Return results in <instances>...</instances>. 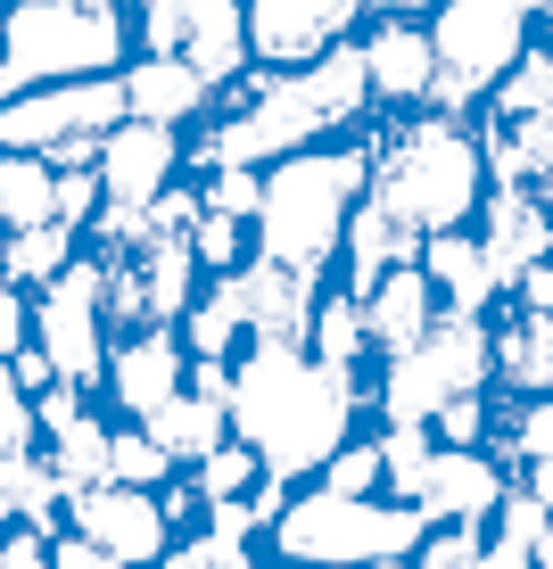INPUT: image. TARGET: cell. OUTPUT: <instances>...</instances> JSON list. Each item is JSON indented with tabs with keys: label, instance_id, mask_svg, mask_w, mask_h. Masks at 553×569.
<instances>
[{
	"label": "cell",
	"instance_id": "cell-3",
	"mask_svg": "<svg viewBox=\"0 0 553 569\" xmlns=\"http://www.w3.org/2000/svg\"><path fill=\"white\" fill-rule=\"evenodd\" d=\"M480 199V149L463 141V124L438 108L422 116V124L388 132L381 149H372V207L388 214V223H405L413 240H429V231H454Z\"/></svg>",
	"mask_w": 553,
	"mask_h": 569
},
{
	"label": "cell",
	"instance_id": "cell-55",
	"mask_svg": "<svg viewBox=\"0 0 553 569\" xmlns=\"http://www.w3.org/2000/svg\"><path fill=\"white\" fill-rule=\"evenodd\" d=\"M537 322V347H545V371H553V313H529Z\"/></svg>",
	"mask_w": 553,
	"mask_h": 569
},
{
	"label": "cell",
	"instance_id": "cell-13",
	"mask_svg": "<svg viewBox=\"0 0 553 569\" xmlns=\"http://www.w3.org/2000/svg\"><path fill=\"white\" fill-rule=\"evenodd\" d=\"M240 289V322L256 339H289L298 347L314 330V264H282V257H256L248 272H231Z\"/></svg>",
	"mask_w": 553,
	"mask_h": 569
},
{
	"label": "cell",
	"instance_id": "cell-50",
	"mask_svg": "<svg viewBox=\"0 0 553 569\" xmlns=\"http://www.w3.org/2000/svg\"><path fill=\"white\" fill-rule=\"evenodd\" d=\"M471 569H537V561H529V545H512V537H496V545H487V553L471 561Z\"/></svg>",
	"mask_w": 553,
	"mask_h": 569
},
{
	"label": "cell",
	"instance_id": "cell-21",
	"mask_svg": "<svg viewBox=\"0 0 553 569\" xmlns=\"http://www.w3.org/2000/svg\"><path fill=\"white\" fill-rule=\"evenodd\" d=\"M116 397H125V413H149V405H166L174 388H182V347H174V330H141V339L125 347V356H116Z\"/></svg>",
	"mask_w": 553,
	"mask_h": 569
},
{
	"label": "cell",
	"instance_id": "cell-28",
	"mask_svg": "<svg viewBox=\"0 0 553 569\" xmlns=\"http://www.w3.org/2000/svg\"><path fill=\"white\" fill-rule=\"evenodd\" d=\"M50 470H58V487H100L108 479V429L91 421V413H75L67 429H58V455H50Z\"/></svg>",
	"mask_w": 553,
	"mask_h": 569
},
{
	"label": "cell",
	"instance_id": "cell-15",
	"mask_svg": "<svg viewBox=\"0 0 553 569\" xmlns=\"http://www.w3.org/2000/svg\"><path fill=\"white\" fill-rule=\"evenodd\" d=\"M487 272H496V289H521V272L553 257V214L545 199H529V182H504L496 207H487Z\"/></svg>",
	"mask_w": 553,
	"mask_h": 569
},
{
	"label": "cell",
	"instance_id": "cell-12",
	"mask_svg": "<svg viewBox=\"0 0 553 569\" xmlns=\"http://www.w3.org/2000/svg\"><path fill=\"white\" fill-rule=\"evenodd\" d=\"M75 520H83V537H100L116 561H157L166 553V512L141 496V487L125 479H100V487H75Z\"/></svg>",
	"mask_w": 553,
	"mask_h": 569
},
{
	"label": "cell",
	"instance_id": "cell-20",
	"mask_svg": "<svg viewBox=\"0 0 553 569\" xmlns=\"http://www.w3.org/2000/svg\"><path fill=\"white\" fill-rule=\"evenodd\" d=\"M429 289H438V281H429L422 264H388L381 281H372V298H364V330L388 347V356H397V347H413L429 322H438V313H429Z\"/></svg>",
	"mask_w": 553,
	"mask_h": 569
},
{
	"label": "cell",
	"instance_id": "cell-7",
	"mask_svg": "<svg viewBox=\"0 0 553 569\" xmlns=\"http://www.w3.org/2000/svg\"><path fill=\"white\" fill-rule=\"evenodd\" d=\"M529 26H537V0H438V17H429L438 83H429V100L454 116L487 83H504L512 58L529 50Z\"/></svg>",
	"mask_w": 553,
	"mask_h": 569
},
{
	"label": "cell",
	"instance_id": "cell-8",
	"mask_svg": "<svg viewBox=\"0 0 553 569\" xmlns=\"http://www.w3.org/2000/svg\"><path fill=\"white\" fill-rule=\"evenodd\" d=\"M487 363H496V339L480 330V313H463V306L438 313L413 347H397V371H388V421H438V405L463 397V388H480Z\"/></svg>",
	"mask_w": 553,
	"mask_h": 569
},
{
	"label": "cell",
	"instance_id": "cell-10",
	"mask_svg": "<svg viewBox=\"0 0 553 569\" xmlns=\"http://www.w3.org/2000/svg\"><path fill=\"white\" fill-rule=\"evenodd\" d=\"M100 313H108V289H100V264H67L58 281L42 289L33 322H42V356L58 380H100Z\"/></svg>",
	"mask_w": 553,
	"mask_h": 569
},
{
	"label": "cell",
	"instance_id": "cell-52",
	"mask_svg": "<svg viewBox=\"0 0 553 569\" xmlns=\"http://www.w3.org/2000/svg\"><path fill=\"white\" fill-rule=\"evenodd\" d=\"M529 561H537V569H553V512H545V528H537V545H529Z\"/></svg>",
	"mask_w": 553,
	"mask_h": 569
},
{
	"label": "cell",
	"instance_id": "cell-31",
	"mask_svg": "<svg viewBox=\"0 0 553 569\" xmlns=\"http://www.w3.org/2000/svg\"><path fill=\"white\" fill-rule=\"evenodd\" d=\"M381 470L388 487H405V496H422V470H429V421H397L381 446Z\"/></svg>",
	"mask_w": 553,
	"mask_h": 569
},
{
	"label": "cell",
	"instance_id": "cell-59",
	"mask_svg": "<svg viewBox=\"0 0 553 569\" xmlns=\"http://www.w3.org/2000/svg\"><path fill=\"white\" fill-rule=\"evenodd\" d=\"M83 9H116V0H83Z\"/></svg>",
	"mask_w": 553,
	"mask_h": 569
},
{
	"label": "cell",
	"instance_id": "cell-41",
	"mask_svg": "<svg viewBox=\"0 0 553 569\" xmlns=\"http://www.w3.org/2000/svg\"><path fill=\"white\" fill-rule=\"evenodd\" d=\"M480 553H487V545H480V520H454L446 537L429 545V561H422V569H471Z\"/></svg>",
	"mask_w": 553,
	"mask_h": 569
},
{
	"label": "cell",
	"instance_id": "cell-5",
	"mask_svg": "<svg viewBox=\"0 0 553 569\" xmlns=\"http://www.w3.org/2000/svg\"><path fill=\"white\" fill-rule=\"evenodd\" d=\"M125 58V17L83 9V0H9L0 9V100L67 74H116Z\"/></svg>",
	"mask_w": 553,
	"mask_h": 569
},
{
	"label": "cell",
	"instance_id": "cell-11",
	"mask_svg": "<svg viewBox=\"0 0 553 569\" xmlns=\"http://www.w3.org/2000/svg\"><path fill=\"white\" fill-rule=\"evenodd\" d=\"M364 0H248V50L273 67H306L330 42H347Z\"/></svg>",
	"mask_w": 553,
	"mask_h": 569
},
{
	"label": "cell",
	"instance_id": "cell-1",
	"mask_svg": "<svg viewBox=\"0 0 553 569\" xmlns=\"http://www.w3.org/2000/svg\"><path fill=\"white\" fill-rule=\"evenodd\" d=\"M347 413H355L347 363H306L289 339H256V356L231 371V429L256 446L273 479L323 470L347 438Z\"/></svg>",
	"mask_w": 553,
	"mask_h": 569
},
{
	"label": "cell",
	"instance_id": "cell-14",
	"mask_svg": "<svg viewBox=\"0 0 553 569\" xmlns=\"http://www.w3.org/2000/svg\"><path fill=\"white\" fill-rule=\"evenodd\" d=\"M100 190L108 199H125V207H141L166 190V173H174V124H149V116H125V124H108L100 132Z\"/></svg>",
	"mask_w": 553,
	"mask_h": 569
},
{
	"label": "cell",
	"instance_id": "cell-24",
	"mask_svg": "<svg viewBox=\"0 0 553 569\" xmlns=\"http://www.w3.org/2000/svg\"><path fill=\"white\" fill-rule=\"evenodd\" d=\"M347 257H355V298H364L388 264H413V257H422V240H413L405 223H388V214L364 199V214H355V231H347Z\"/></svg>",
	"mask_w": 553,
	"mask_h": 569
},
{
	"label": "cell",
	"instance_id": "cell-58",
	"mask_svg": "<svg viewBox=\"0 0 553 569\" xmlns=\"http://www.w3.org/2000/svg\"><path fill=\"white\" fill-rule=\"evenodd\" d=\"M364 569H405V561H364Z\"/></svg>",
	"mask_w": 553,
	"mask_h": 569
},
{
	"label": "cell",
	"instance_id": "cell-18",
	"mask_svg": "<svg viewBox=\"0 0 553 569\" xmlns=\"http://www.w3.org/2000/svg\"><path fill=\"white\" fill-rule=\"evenodd\" d=\"M207 91H215V83H207L199 67H190L182 50H149L141 67L125 74V108H132V116H149V124H182V116H199V108H207Z\"/></svg>",
	"mask_w": 553,
	"mask_h": 569
},
{
	"label": "cell",
	"instance_id": "cell-44",
	"mask_svg": "<svg viewBox=\"0 0 553 569\" xmlns=\"http://www.w3.org/2000/svg\"><path fill=\"white\" fill-rule=\"evenodd\" d=\"M141 42L149 50H182V0H141Z\"/></svg>",
	"mask_w": 553,
	"mask_h": 569
},
{
	"label": "cell",
	"instance_id": "cell-29",
	"mask_svg": "<svg viewBox=\"0 0 553 569\" xmlns=\"http://www.w3.org/2000/svg\"><path fill=\"white\" fill-rule=\"evenodd\" d=\"M265 479V462H256V446H215V455L199 462V503H231V496H248V487Z\"/></svg>",
	"mask_w": 553,
	"mask_h": 569
},
{
	"label": "cell",
	"instance_id": "cell-42",
	"mask_svg": "<svg viewBox=\"0 0 553 569\" xmlns=\"http://www.w3.org/2000/svg\"><path fill=\"white\" fill-rule=\"evenodd\" d=\"M33 438V413H26V388H17V371L0 363V455L9 446H26Z\"/></svg>",
	"mask_w": 553,
	"mask_h": 569
},
{
	"label": "cell",
	"instance_id": "cell-6",
	"mask_svg": "<svg viewBox=\"0 0 553 569\" xmlns=\"http://www.w3.org/2000/svg\"><path fill=\"white\" fill-rule=\"evenodd\" d=\"M429 512L422 503H372V496H323L282 503V553L289 561H330V569H364V561H397L405 545H422Z\"/></svg>",
	"mask_w": 553,
	"mask_h": 569
},
{
	"label": "cell",
	"instance_id": "cell-4",
	"mask_svg": "<svg viewBox=\"0 0 553 569\" xmlns=\"http://www.w3.org/2000/svg\"><path fill=\"white\" fill-rule=\"evenodd\" d=\"M372 182V149H289V166L265 182L256 199V231H265V257L282 264H314L339 248L347 199Z\"/></svg>",
	"mask_w": 553,
	"mask_h": 569
},
{
	"label": "cell",
	"instance_id": "cell-32",
	"mask_svg": "<svg viewBox=\"0 0 553 569\" xmlns=\"http://www.w3.org/2000/svg\"><path fill=\"white\" fill-rule=\"evenodd\" d=\"M231 330H248V322H240V289L224 281L199 313H190V356H224V347H231Z\"/></svg>",
	"mask_w": 553,
	"mask_h": 569
},
{
	"label": "cell",
	"instance_id": "cell-33",
	"mask_svg": "<svg viewBox=\"0 0 553 569\" xmlns=\"http://www.w3.org/2000/svg\"><path fill=\"white\" fill-rule=\"evenodd\" d=\"M496 371H504L512 388H553L545 347H537V322H521V330H504V339H496Z\"/></svg>",
	"mask_w": 553,
	"mask_h": 569
},
{
	"label": "cell",
	"instance_id": "cell-53",
	"mask_svg": "<svg viewBox=\"0 0 553 569\" xmlns=\"http://www.w3.org/2000/svg\"><path fill=\"white\" fill-rule=\"evenodd\" d=\"M166 569H207V537H199V545H182V553H174Z\"/></svg>",
	"mask_w": 553,
	"mask_h": 569
},
{
	"label": "cell",
	"instance_id": "cell-39",
	"mask_svg": "<svg viewBox=\"0 0 553 569\" xmlns=\"http://www.w3.org/2000/svg\"><path fill=\"white\" fill-rule=\"evenodd\" d=\"M323 470H330V487H339V496H372V479H388V470H381V446H355V455H330Z\"/></svg>",
	"mask_w": 553,
	"mask_h": 569
},
{
	"label": "cell",
	"instance_id": "cell-23",
	"mask_svg": "<svg viewBox=\"0 0 553 569\" xmlns=\"http://www.w3.org/2000/svg\"><path fill=\"white\" fill-rule=\"evenodd\" d=\"M422 272L446 289V306H463V313H480L487 298H496L487 248H480V240H463V231H429V240H422Z\"/></svg>",
	"mask_w": 553,
	"mask_h": 569
},
{
	"label": "cell",
	"instance_id": "cell-56",
	"mask_svg": "<svg viewBox=\"0 0 553 569\" xmlns=\"http://www.w3.org/2000/svg\"><path fill=\"white\" fill-rule=\"evenodd\" d=\"M537 17H545V58H553V0H537Z\"/></svg>",
	"mask_w": 553,
	"mask_h": 569
},
{
	"label": "cell",
	"instance_id": "cell-45",
	"mask_svg": "<svg viewBox=\"0 0 553 569\" xmlns=\"http://www.w3.org/2000/svg\"><path fill=\"white\" fill-rule=\"evenodd\" d=\"M50 569H116V553L100 537H67V545H50Z\"/></svg>",
	"mask_w": 553,
	"mask_h": 569
},
{
	"label": "cell",
	"instance_id": "cell-40",
	"mask_svg": "<svg viewBox=\"0 0 553 569\" xmlns=\"http://www.w3.org/2000/svg\"><path fill=\"white\" fill-rule=\"evenodd\" d=\"M438 429H446V446H480V429H487V405H480V388L446 397V405H438Z\"/></svg>",
	"mask_w": 553,
	"mask_h": 569
},
{
	"label": "cell",
	"instance_id": "cell-38",
	"mask_svg": "<svg viewBox=\"0 0 553 569\" xmlns=\"http://www.w3.org/2000/svg\"><path fill=\"white\" fill-rule=\"evenodd\" d=\"M190 248H199L207 264H231V257H240V214H215V207H199V231H190Z\"/></svg>",
	"mask_w": 553,
	"mask_h": 569
},
{
	"label": "cell",
	"instance_id": "cell-9",
	"mask_svg": "<svg viewBox=\"0 0 553 569\" xmlns=\"http://www.w3.org/2000/svg\"><path fill=\"white\" fill-rule=\"evenodd\" d=\"M125 74H67L50 91H17L0 100V149H67V141H100L108 124H125Z\"/></svg>",
	"mask_w": 553,
	"mask_h": 569
},
{
	"label": "cell",
	"instance_id": "cell-43",
	"mask_svg": "<svg viewBox=\"0 0 553 569\" xmlns=\"http://www.w3.org/2000/svg\"><path fill=\"white\" fill-rule=\"evenodd\" d=\"M512 446H521V462H553V397H537L512 429Z\"/></svg>",
	"mask_w": 553,
	"mask_h": 569
},
{
	"label": "cell",
	"instance_id": "cell-35",
	"mask_svg": "<svg viewBox=\"0 0 553 569\" xmlns=\"http://www.w3.org/2000/svg\"><path fill=\"white\" fill-rule=\"evenodd\" d=\"M166 446H157L149 438V429H141V438H108V479H125V487H149V479H166Z\"/></svg>",
	"mask_w": 553,
	"mask_h": 569
},
{
	"label": "cell",
	"instance_id": "cell-54",
	"mask_svg": "<svg viewBox=\"0 0 553 569\" xmlns=\"http://www.w3.org/2000/svg\"><path fill=\"white\" fill-rule=\"evenodd\" d=\"M372 9H381V17H422L429 0H372Z\"/></svg>",
	"mask_w": 553,
	"mask_h": 569
},
{
	"label": "cell",
	"instance_id": "cell-49",
	"mask_svg": "<svg viewBox=\"0 0 553 569\" xmlns=\"http://www.w3.org/2000/svg\"><path fill=\"white\" fill-rule=\"evenodd\" d=\"M0 347H26V298H17V289H0Z\"/></svg>",
	"mask_w": 553,
	"mask_h": 569
},
{
	"label": "cell",
	"instance_id": "cell-17",
	"mask_svg": "<svg viewBox=\"0 0 553 569\" xmlns=\"http://www.w3.org/2000/svg\"><path fill=\"white\" fill-rule=\"evenodd\" d=\"M182 58L207 83H231L248 67V0H182Z\"/></svg>",
	"mask_w": 553,
	"mask_h": 569
},
{
	"label": "cell",
	"instance_id": "cell-37",
	"mask_svg": "<svg viewBox=\"0 0 553 569\" xmlns=\"http://www.w3.org/2000/svg\"><path fill=\"white\" fill-rule=\"evenodd\" d=\"M256 199H265V182H248V166H215V190L199 207H215V214H256Z\"/></svg>",
	"mask_w": 553,
	"mask_h": 569
},
{
	"label": "cell",
	"instance_id": "cell-2",
	"mask_svg": "<svg viewBox=\"0 0 553 569\" xmlns=\"http://www.w3.org/2000/svg\"><path fill=\"white\" fill-rule=\"evenodd\" d=\"M364 91H372L364 50H355V42H330L323 58L273 74V83H256V100L207 141V157H215V166H256V157H273V149H306L314 132L347 124V116L364 108Z\"/></svg>",
	"mask_w": 553,
	"mask_h": 569
},
{
	"label": "cell",
	"instance_id": "cell-47",
	"mask_svg": "<svg viewBox=\"0 0 553 569\" xmlns=\"http://www.w3.org/2000/svg\"><path fill=\"white\" fill-rule=\"evenodd\" d=\"M0 569H50V545L26 528V537H9V545H0Z\"/></svg>",
	"mask_w": 553,
	"mask_h": 569
},
{
	"label": "cell",
	"instance_id": "cell-34",
	"mask_svg": "<svg viewBox=\"0 0 553 569\" xmlns=\"http://www.w3.org/2000/svg\"><path fill=\"white\" fill-rule=\"evenodd\" d=\"M314 347H323V363H355L364 356V298L314 313Z\"/></svg>",
	"mask_w": 553,
	"mask_h": 569
},
{
	"label": "cell",
	"instance_id": "cell-30",
	"mask_svg": "<svg viewBox=\"0 0 553 569\" xmlns=\"http://www.w3.org/2000/svg\"><path fill=\"white\" fill-rule=\"evenodd\" d=\"M537 108H553V58H512V74L496 83V116H537Z\"/></svg>",
	"mask_w": 553,
	"mask_h": 569
},
{
	"label": "cell",
	"instance_id": "cell-27",
	"mask_svg": "<svg viewBox=\"0 0 553 569\" xmlns=\"http://www.w3.org/2000/svg\"><path fill=\"white\" fill-rule=\"evenodd\" d=\"M67 231L75 223H26L17 231L9 248H0V272H9V281H58V272H67Z\"/></svg>",
	"mask_w": 553,
	"mask_h": 569
},
{
	"label": "cell",
	"instance_id": "cell-57",
	"mask_svg": "<svg viewBox=\"0 0 553 569\" xmlns=\"http://www.w3.org/2000/svg\"><path fill=\"white\" fill-rule=\"evenodd\" d=\"M545 214H553V166H545Z\"/></svg>",
	"mask_w": 553,
	"mask_h": 569
},
{
	"label": "cell",
	"instance_id": "cell-26",
	"mask_svg": "<svg viewBox=\"0 0 553 569\" xmlns=\"http://www.w3.org/2000/svg\"><path fill=\"white\" fill-rule=\"evenodd\" d=\"M58 496H67V487H58L50 462H26V446H9V455H0V503H9V512H26L33 528H50Z\"/></svg>",
	"mask_w": 553,
	"mask_h": 569
},
{
	"label": "cell",
	"instance_id": "cell-19",
	"mask_svg": "<svg viewBox=\"0 0 553 569\" xmlns=\"http://www.w3.org/2000/svg\"><path fill=\"white\" fill-rule=\"evenodd\" d=\"M364 67H372V91H381V100H422V91L438 83V50H429V33L413 26V17H388V26L372 33Z\"/></svg>",
	"mask_w": 553,
	"mask_h": 569
},
{
	"label": "cell",
	"instance_id": "cell-36",
	"mask_svg": "<svg viewBox=\"0 0 553 569\" xmlns=\"http://www.w3.org/2000/svg\"><path fill=\"white\" fill-rule=\"evenodd\" d=\"M91 207H100V173H91V166H67V173L50 182V214H58V223H83Z\"/></svg>",
	"mask_w": 553,
	"mask_h": 569
},
{
	"label": "cell",
	"instance_id": "cell-46",
	"mask_svg": "<svg viewBox=\"0 0 553 569\" xmlns=\"http://www.w3.org/2000/svg\"><path fill=\"white\" fill-rule=\"evenodd\" d=\"M75 413H83V397H75V380H67V388H50V397H42V405H33V421H42V429H50V438H58V429H67Z\"/></svg>",
	"mask_w": 553,
	"mask_h": 569
},
{
	"label": "cell",
	"instance_id": "cell-48",
	"mask_svg": "<svg viewBox=\"0 0 553 569\" xmlns=\"http://www.w3.org/2000/svg\"><path fill=\"white\" fill-rule=\"evenodd\" d=\"M521 298H529V313H553V257H537L521 272Z\"/></svg>",
	"mask_w": 553,
	"mask_h": 569
},
{
	"label": "cell",
	"instance_id": "cell-25",
	"mask_svg": "<svg viewBox=\"0 0 553 569\" xmlns=\"http://www.w3.org/2000/svg\"><path fill=\"white\" fill-rule=\"evenodd\" d=\"M50 182H58V173L33 149H9V157H0V223H9V231L50 223Z\"/></svg>",
	"mask_w": 553,
	"mask_h": 569
},
{
	"label": "cell",
	"instance_id": "cell-61",
	"mask_svg": "<svg viewBox=\"0 0 553 569\" xmlns=\"http://www.w3.org/2000/svg\"><path fill=\"white\" fill-rule=\"evenodd\" d=\"M0 9H9V0H0Z\"/></svg>",
	"mask_w": 553,
	"mask_h": 569
},
{
	"label": "cell",
	"instance_id": "cell-22",
	"mask_svg": "<svg viewBox=\"0 0 553 569\" xmlns=\"http://www.w3.org/2000/svg\"><path fill=\"white\" fill-rule=\"evenodd\" d=\"M224 421H231V405H215V397H199V388H174L166 405H149L141 413V429L166 455H190V462H207L215 446H224Z\"/></svg>",
	"mask_w": 553,
	"mask_h": 569
},
{
	"label": "cell",
	"instance_id": "cell-51",
	"mask_svg": "<svg viewBox=\"0 0 553 569\" xmlns=\"http://www.w3.org/2000/svg\"><path fill=\"white\" fill-rule=\"evenodd\" d=\"M9 371H17V388H42V380H50V356H42V347H17Z\"/></svg>",
	"mask_w": 553,
	"mask_h": 569
},
{
	"label": "cell",
	"instance_id": "cell-16",
	"mask_svg": "<svg viewBox=\"0 0 553 569\" xmlns=\"http://www.w3.org/2000/svg\"><path fill=\"white\" fill-rule=\"evenodd\" d=\"M413 503H422L429 520H480V512L504 503V479H496V462H480L471 446H446V455H429Z\"/></svg>",
	"mask_w": 553,
	"mask_h": 569
},
{
	"label": "cell",
	"instance_id": "cell-60",
	"mask_svg": "<svg viewBox=\"0 0 553 569\" xmlns=\"http://www.w3.org/2000/svg\"><path fill=\"white\" fill-rule=\"evenodd\" d=\"M0 528H9V503H0Z\"/></svg>",
	"mask_w": 553,
	"mask_h": 569
}]
</instances>
